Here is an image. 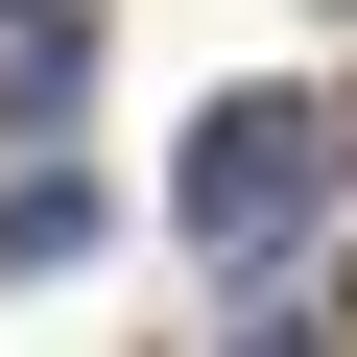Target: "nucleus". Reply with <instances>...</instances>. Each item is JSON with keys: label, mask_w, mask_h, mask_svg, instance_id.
<instances>
[{"label": "nucleus", "mask_w": 357, "mask_h": 357, "mask_svg": "<svg viewBox=\"0 0 357 357\" xmlns=\"http://www.w3.org/2000/svg\"><path fill=\"white\" fill-rule=\"evenodd\" d=\"M0 24H24V48H72V0H0Z\"/></svg>", "instance_id": "7ed1b4c3"}, {"label": "nucleus", "mask_w": 357, "mask_h": 357, "mask_svg": "<svg viewBox=\"0 0 357 357\" xmlns=\"http://www.w3.org/2000/svg\"><path fill=\"white\" fill-rule=\"evenodd\" d=\"M310 191H333V119H310V96H215V119H191V191H167V215H191L215 262H262V238H310Z\"/></svg>", "instance_id": "f257e3e1"}, {"label": "nucleus", "mask_w": 357, "mask_h": 357, "mask_svg": "<svg viewBox=\"0 0 357 357\" xmlns=\"http://www.w3.org/2000/svg\"><path fill=\"white\" fill-rule=\"evenodd\" d=\"M215 357H310V310H238V333H215Z\"/></svg>", "instance_id": "f03ea898"}]
</instances>
